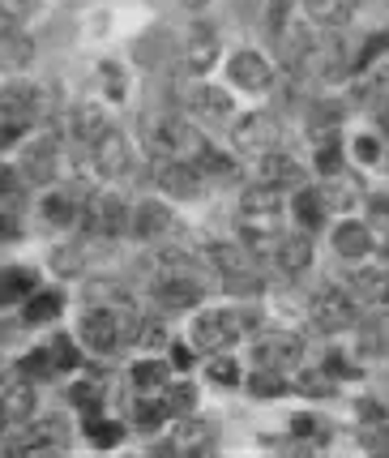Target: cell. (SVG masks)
Here are the masks:
<instances>
[{
    "mask_svg": "<svg viewBox=\"0 0 389 458\" xmlns=\"http://www.w3.org/2000/svg\"><path fill=\"white\" fill-rule=\"evenodd\" d=\"M141 138H146V146L155 155H197L206 146L193 124L172 120V116H146L141 120Z\"/></svg>",
    "mask_w": 389,
    "mask_h": 458,
    "instance_id": "1",
    "label": "cell"
},
{
    "mask_svg": "<svg viewBox=\"0 0 389 458\" xmlns=\"http://www.w3.org/2000/svg\"><path fill=\"white\" fill-rule=\"evenodd\" d=\"M232 141L249 155H266V150L278 146V124L266 112H249V116H240L232 124Z\"/></svg>",
    "mask_w": 389,
    "mask_h": 458,
    "instance_id": "2",
    "label": "cell"
},
{
    "mask_svg": "<svg viewBox=\"0 0 389 458\" xmlns=\"http://www.w3.org/2000/svg\"><path fill=\"white\" fill-rule=\"evenodd\" d=\"M210 266L227 279L232 292H257L253 261L244 258V249H235V244H210Z\"/></svg>",
    "mask_w": 389,
    "mask_h": 458,
    "instance_id": "3",
    "label": "cell"
},
{
    "mask_svg": "<svg viewBox=\"0 0 389 458\" xmlns=\"http://www.w3.org/2000/svg\"><path fill=\"white\" fill-rule=\"evenodd\" d=\"M312 321H317V330H351L355 326V304H351L347 292H338V287H326V292H317L312 300Z\"/></svg>",
    "mask_w": 389,
    "mask_h": 458,
    "instance_id": "4",
    "label": "cell"
},
{
    "mask_svg": "<svg viewBox=\"0 0 389 458\" xmlns=\"http://www.w3.org/2000/svg\"><path fill=\"white\" fill-rule=\"evenodd\" d=\"M35 116H39V90L30 81H9L0 90V120H9L13 129H26Z\"/></svg>",
    "mask_w": 389,
    "mask_h": 458,
    "instance_id": "5",
    "label": "cell"
},
{
    "mask_svg": "<svg viewBox=\"0 0 389 458\" xmlns=\"http://www.w3.org/2000/svg\"><path fill=\"white\" fill-rule=\"evenodd\" d=\"M90 146H95L90 155H95L98 176H124V172H129V138H124V133L107 129V133H98Z\"/></svg>",
    "mask_w": 389,
    "mask_h": 458,
    "instance_id": "6",
    "label": "cell"
},
{
    "mask_svg": "<svg viewBox=\"0 0 389 458\" xmlns=\"http://www.w3.org/2000/svg\"><path fill=\"white\" fill-rule=\"evenodd\" d=\"M120 335H124V326H120V318L107 313V309H90V313L81 318V339H86V347H95L98 356H103V352H116Z\"/></svg>",
    "mask_w": 389,
    "mask_h": 458,
    "instance_id": "7",
    "label": "cell"
},
{
    "mask_svg": "<svg viewBox=\"0 0 389 458\" xmlns=\"http://www.w3.org/2000/svg\"><path fill=\"white\" fill-rule=\"evenodd\" d=\"M21 180L26 184H52L56 180V141L39 138L26 146V155H21Z\"/></svg>",
    "mask_w": 389,
    "mask_h": 458,
    "instance_id": "8",
    "label": "cell"
},
{
    "mask_svg": "<svg viewBox=\"0 0 389 458\" xmlns=\"http://www.w3.org/2000/svg\"><path fill=\"white\" fill-rule=\"evenodd\" d=\"M227 78L240 90H266L270 86V64H266V56H257V52H235L232 64H227Z\"/></svg>",
    "mask_w": 389,
    "mask_h": 458,
    "instance_id": "9",
    "label": "cell"
},
{
    "mask_svg": "<svg viewBox=\"0 0 389 458\" xmlns=\"http://www.w3.org/2000/svg\"><path fill=\"white\" fill-rule=\"evenodd\" d=\"M90 227L103 232V236H120V232L133 227V215L120 198H95L90 201Z\"/></svg>",
    "mask_w": 389,
    "mask_h": 458,
    "instance_id": "10",
    "label": "cell"
},
{
    "mask_svg": "<svg viewBox=\"0 0 389 458\" xmlns=\"http://www.w3.org/2000/svg\"><path fill=\"white\" fill-rule=\"evenodd\" d=\"M300 356H304V343L295 335H266V339H257L261 369H283V364H295Z\"/></svg>",
    "mask_w": 389,
    "mask_h": 458,
    "instance_id": "11",
    "label": "cell"
},
{
    "mask_svg": "<svg viewBox=\"0 0 389 458\" xmlns=\"http://www.w3.org/2000/svg\"><path fill=\"white\" fill-rule=\"evenodd\" d=\"M235 330H240V318H232V313H201L193 321L197 347H223L235 339Z\"/></svg>",
    "mask_w": 389,
    "mask_h": 458,
    "instance_id": "12",
    "label": "cell"
},
{
    "mask_svg": "<svg viewBox=\"0 0 389 458\" xmlns=\"http://www.w3.org/2000/svg\"><path fill=\"white\" fill-rule=\"evenodd\" d=\"M158 184H163L172 198H197L201 172H197L193 163H158Z\"/></svg>",
    "mask_w": 389,
    "mask_h": 458,
    "instance_id": "13",
    "label": "cell"
},
{
    "mask_svg": "<svg viewBox=\"0 0 389 458\" xmlns=\"http://www.w3.org/2000/svg\"><path fill=\"white\" fill-rule=\"evenodd\" d=\"M155 300L163 309H193L197 300H201V283L184 279V275H167V279L155 287Z\"/></svg>",
    "mask_w": 389,
    "mask_h": 458,
    "instance_id": "14",
    "label": "cell"
},
{
    "mask_svg": "<svg viewBox=\"0 0 389 458\" xmlns=\"http://www.w3.org/2000/svg\"><path fill=\"white\" fill-rule=\"evenodd\" d=\"M368 249H372V232H368V223L347 219V223H338V227H334V253H338V258L355 261V258H364Z\"/></svg>",
    "mask_w": 389,
    "mask_h": 458,
    "instance_id": "15",
    "label": "cell"
},
{
    "mask_svg": "<svg viewBox=\"0 0 389 458\" xmlns=\"http://www.w3.org/2000/svg\"><path fill=\"white\" fill-rule=\"evenodd\" d=\"M35 411V394H30V386H0V424H9V428H18L26 424Z\"/></svg>",
    "mask_w": 389,
    "mask_h": 458,
    "instance_id": "16",
    "label": "cell"
},
{
    "mask_svg": "<svg viewBox=\"0 0 389 458\" xmlns=\"http://www.w3.org/2000/svg\"><path fill=\"white\" fill-rule=\"evenodd\" d=\"M309 261H312V249H309V240H304V236L274 240V266H278L283 275H300Z\"/></svg>",
    "mask_w": 389,
    "mask_h": 458,
    "instance_id": "17",
    "label": "cell"
},
{
    "mask_svg": "<svg viewBox=\"0 0 389 458\" xmlns=\"http://www.w3.org/2000/svg\"><path fill=\"white\" fill-rule=\"evenodd\" d=\"M261 180L274 184V189H283V184H304V172H300V163L287 159V155H278V150H266L261 155Z\"/></svg>",
    "mask_w": 389,
    "mask_h": 458,
    "instance_id": "18",
    "label": "cell"
},
{
    "mask_svg": "<svg viewBox=\"0 0 389 458\" xmlns=\"http://www.w3.org/2000/svg\"><path fill=\"white\" fill-rule=\"evenodd\" d=\"M172 227V210L163 206V201H141L133 210V232L146 240H158L163 232Z\"/></svg>",
    "mask_w": 389,
    "mask_h": 458,
    "instance_id": "19",
    "label": "cell"
},
{
    "mask_svg": "<svg viewBox=\"0 0 389 458\" xmlns=\"http://www.w3.org/2000/svg\"><path fill=\"white\" fill-rule=\"evenodd\" d=\"M244 219H274L278 215V189L274 184H253V189H244Z\"/></svg>",
    "mask_w": 389,
    "mask_h": 458,
    "instance_id": "20",
    "label": "cell"
},
{
    "mask_svg": "<svg viewBox=\"0 0 389 458\" xmlns=\"http://www.w3.org/2000/svg\"><path fill=\"white\" fill-rule=\"evenodd\" d=\"M304 9L317 26H347L355 13V0H304Z\"/></svg>",
    "mask_w": 389,
    "mask_h": 458,
    "instance_id": "21",
    "label": "cell"
},
{
    "mask_svg": "<svg viewBox=\"0 0 389 458\" xmlns=\"http://www.w3.org/2000/svg\"><path fill=\"white\" fill-rule=\"evenodd\" d=\"M274 43L283 47V60H287L292 69H300V64H304V60L317 52V47H312V35L304 30V26H287V30H283V35H278Z\"/></svg>",
    "mask_w": 389,
    "mask_h": 458,
    "instance_id": "22",
    "label": "cell"
},
{
    "mask_svg": "<svg viewBox=\"0 0 389 458\" xmlns=\"http://www.w3.org/2000/svg\"><path fill=\"white\" fill-rule=\"evenodd\" d=\"M60 292H30L26 296V313H21V321L26 326H43V321H56L60 318Z\"/></svg>",
    "mask_w": 389,
    "mask_h": 458,
    "instance_id": "23",
    "label": "cell"
},
{
    "mask_svg": "<svg viewBox=\"0 0 389 458\" xmlns=\"http://www.w3.org/2000/svg\"><path fill=\"white\" fill-rule=\"evenodd\" d=\"M189 103H193L201 116H215V120L232 116V95H227V90H215V86H197L193 95H189Z\"/></svg>",
    "mask_w": 389,
    "mask_h": 458,
    "instance_id": "24",
    "label": "cell"
},
{
    "mask_svg": "<svg viewBox=\"0 0 389 458\" xmlns=\"http://www.w3.org/2000/svg\"><path fill=\"white\" fill-rule=\"evenodd\" d=\"M215 64V39H210V30H197L193 43L184 47V69L189 73H206Z\"/></svg>",
    "mask_w": 389,
    "mask_h": 458,
    "instance_id": "25",
    "label": "cell"
},
{
    "mask_svg": "<svg viewBox=\"0 0 389 458\" xmlns=\"http://www.w3.org/2000/svg\"><path fill=\"white\" fill-rule=\"evenodd\" d=\"M30 287H35V275H30V270H4V266H0V304L26 300Z\"/></svg>",
    "mask_w": 389,
    "mask_h": 458,
    "instance_id": "26",
    "label": "cell"
},
{
    "mask_svg": "<svg viewBox=\"0 0 389 458\" xmlns=\"http://www.w3.org/2000/svg\"><path fill=\"white\" fill-rule=\"evenodd\" d=\"M133 386L137 390H167V364H163V360H141V364H133Z\"/></svg>",
    "mask_w": 389,
    "mask_h": 458,
    "instance_id": "27",
    "label": "cell"
},
{
    "mask_svg": "<svg viewBox=\"0 0 389 458\" xmlns=\"http://www.w3.org/2000/svg\"><path fill=\"white\" fill-rule=\"evenodd\" d=\"M73 133H78L81 141H95L98 133H107V116H103L98 107H78V112H73Z\"/></svg>",
    "mask_w": 389,
    "mask_h": 458,
    "instance_id": "28",
    "label": "cell"
},
{
    "mask_svg": "<svg viewBox=\"0 0 389 458\" xmlns=\"http://www.w3.org/2000/svg\"><path fill=\"white\" fill-rule=\"evenodd\" d=\"M295 215H300L304 227H321V223H326V201H321V193L300 189V198H295Z\"/></svg>",
    "mask_w": 389,
    "mask_h": 458,
    "instance_id": "29",
    "label": "cell"
},
{
    "mask_svg": "<svg viewBox=\"0 0 389 458\" xmlns=\"http://www.w3.org/2000/svg\"><path fill=\"white\" fill-rule=\"evenodd\" d=\"M21 21H26V0H0V39L18 35Z\"/></svg>",
    "mask_w": 389,
    "mask_h": 458,
    "instance_id": "30",
    "label": "cell"
},
{
    "mask_svg": "<svg viewBox=\"0 0 389 458\" xmlns=\"http://www.w3.org/2000/svg\"><path fill=\"white\" fill-rule=\"evenodd\" d=\"M292 13H295V0H270V9H266V30H270V39H278V35L287 30Z\"/></svg>",
    "mask_w": 389,
    "mask_h": 458,
    "instance_id": "31",
    "label": "cell"
},
{
    "mask_svg": "<svg viewBox=\"0 0 389 458\" xmlns=\"http://www.w3.org/2000/svg\"><path fill=\"white\" fill-rule=\"evenodd\" d=\"M197 172H210V176H235V163L223 159V155L210 150V146H201V150H197Z\"/></svg>",
    "mask_w": 389,
    "mask_h": 458,
    "instance_id": "32",
    "label": "cell"
},
{
    "mask_svg": "<svg viewBox=\"0 0 389 458\" xmlns=\"http://www.w3.org/2000/svg\"><path fill=\"white\" fill-rule=\"evenodd\" d=\"M86 437H90V445H120V437H124V428L120 424H112V420H90V428H86Z\"/></svg>",
    "mask_w": 389,
    "mask_h": 458,
    "instance_id": "33",
    "label": "cell"
},
{
    "mask_svg": "<svg viewBox=\"0 0 389 458\" xmlns=\"http://www.w3.org/2000/svg\"><path fill=\"white\" fill-rule=\"evenodd\" d=\"M355 292H359V300H368V304L385 300L389 296L385 275H376V270H368V275H355Z\"/></svg>",
    "mask_w": 389,
    "mask_h": 458,
    "instance_id": "34",
    "label": "cell"
},
{
    "mask_svg": "<svg viewBox=\"0 0 389 458\" xmlns=\"http://www.w3.org/2000/svg\"><path fill=\"white\" fill-rule=\"evenodd\" d=\"M47 356H52V364H56V369H78V364H81L78 347H73L69 339H52V343H47Z\"/></svg>",
    "mask_w": 389,
    "mask_h": 458,
    "instance_id": "35",
    "label": "cell"
},
{
    "mask_svg": "<svg viewBox=\"0 0 389 458\" xmlns=\"http://www.w3.org/2000/svg\"><path fill=\"white\" fill-rule=\"evenodd\" d=\"M249 386H253V394H261V399H278V394H283V377H278L274 369L253 373V377H249Z\"/></svg>",
    "mask_w": 389,
    "mask_h": 458,
    "instance_id": "36",
    "label": "cell"
},
{
    "mask_svg": "<svg viewBox=\"0 0 389 458\" xmlns=\"http://www.w3.org/2000/svg\"><path fill=\"white\" fill-rule=\"evenodd\" d=\"M43 215H47V223H56V227H69V223H73V201L69 198H47L43 201Z\"/></svg>",
    "mask_w": 389,
    "mask_h": 458,
    "instance_id": "37",
    "label": "cell"
},
{
    "mask_svg": "<svg viewBox=\"0 0 389 458\" xmlns=\"http://www.w3.org/2000/svg\"><path fill=\"white\" fill-rule=\"evenodd\" d=\"M295 390H304V394H334V381H330V373H300V386Z\"/></svg>",
    "mask_w": 389,
    "mask_h": 458,
    "instance_id": "38",
    "label": "cell"
},
{
    "mask_svg": "<svg viewBox=\"0 0 389 458\" xmlns=\"http://www.w3.org/2000/svg\"><path fill=\"white\" fill-rule=\"evenodd\" d=\"M4 47H9V52H0V60H9V64L30 60V39H21V30L18 35H4Z\"/></svg>",
    "mask_w": 389,
    "mask_h": 458,
    "instance_id": "39",
    "label": "cell"
},
{
    "mask_svg": "<svg viewBox=\"0 0 389 458\" xmlns=\"http://www.w3.org/2000/svg\"><path fill=\"white\" fill-rule=\"evenodd\" d=\"M167 420V403H137V424L141 428H155Z\"/></svg>",
    "mask_w": 389,
    "mask_h": 458,
    "instance_id": "40",
    "label": "cell"
},
{
    "mask_svg": "<svg viewBox=\"0 0 389 458\" xmlns=\"http://www.w3.org/2000/svg\"><path fill=\"white\" fill-rule=\"evenodd\" d=\"M26 373H30V377H52V373H56V364H52V356H47V347L26 356Z\"/></svg>",
    "mask_w": 389,
    "mask_h": 458,
    "instance_id": "41",
    "label": "cell"
},
{
    "mask_svg": "<svg viewBox=\"0 0 389 458\" xmlns=\"http://www.w3.org/2000/svg\"><path fill=\"white\" fill-rule=\"evenodd\" d=\"M52 270H56V275H78V270H81L78 249H60L56 258H52Z\"/></svg>",
    "mask_w": 389,
    "mask_h": 458,
    "instance_id": "42",
    "label": "cell"
},
{
    "mask_svg": "<svg viewBox=\"0 0 389 458\" xmlns=\"http://www.w3.org/2000/svg\"><path fill=\"white\" fill-rule=\"evenodd\" d=\"M210 377H215L218 386H235V381H240V369H235L232 360H215V364H210Z\"/></svg>",
    "mask_w": 389,
    "mask_h": 458,
    "instance_id": "43",
    "label": "cell"
},
{
    "mask_svg": "<svg viewBox=\"0 0 389 458\" xmlns=\"http://www.w3.org/2000/svg\"><path fill=\"white\" fill-rule=\"evenodd\" d=\"M18 180H21V172H13V167H0V198H4V201L18 198Z\"/></svg>",
    "mask_w": 389,
    "mask_h": 458,
    "instance_id": "44",
    "label": "cell"
},
{
    "mask_svg": "<svg viewBox=\"0 0 389 458\" xmlns=\"http://www.w3.org/2000/svg\"><path fill=\"white\" fill-rule=\"evenodd\" d=\"M368 219L389 227V198H368Z\"/></svg>",
    "mask_w": 389,
    "mask_h": 458,
    "instance_id": "45",
    "label": "cell"
},
{
    "mask_svg": "<svg viewBox=\"0 0 389 458\" xmlns=\"http://www.w3.org/2000/svg\"><path fill=\"white\" fill-rule=\"evenodd\" d=\"M355 155H359V163H376L381 159V146H376L372 138H359L355 141Z\"/></svg>",
    "mask_w": 389,
    "mask_h": 458,
    "instance_id": "46",
    "label": "cell"
},
{
    "mask_svg": "<svg viewBox=\"0 0 389 458\" xmlns=\"http://www.w3.org/2000/svg\"><path fill=\"white\" fill-rule=\"evenodd\" d=\"M73 403L90 411V407H98V390H95V386H73Z\"/></svg>",
    "mask_w": 389,
    "mask_h": 458,
    "instance_id": "47",
    "label": "cell"
},
{
    "mask_svg": "<svg viewBox=\"0 0 389 458\" xmlns=\"http://www.w3.org/2000/svg\"><path fill=\"white\" fill-rule=\"evenodd\" d=\"M193 407V394H189V386H175L172 403H167V411H189Z\"/></svg>",
    "mask_w": 389,
    "mask_h": 458,
    "instance_id": "48",
    "label": "cell"
},
{
    "mask_svg": "<svg viewBox=\"0 0 389 458\" xmlns=\"http://www.w3.org/2000/svg\"><path fill=\"white\" fill-rule=\"evenodd\" d=\"M18 236H21V227L13 223V215H4V210H0V240H18Z\"/></svg>",
    "mask_w": 389,
    "mask_h": 458,
    "instance_id": "49",
    "label": "cell"
},
{
    "mask_svg": "<svg viewBox=\"0 0 389 458\" xmlns=\"http://www.w3.org/2000/svg\"><path fill=\"white\" fill-rule=\"evenodd\" d=\"M385 43H389V35H385V30H381V35H372V39L364 43V56H359V60H372V56H381V47H385Z\"/></svg>",
    "mask_w": 389,
    "mask_h": 458,
    "instance_id": "50",
    "label": "cell"
},
{
    "mask_svg": "<svg viewBox=\"0 0 389 458\" xmlns=\"http://www.w3.org/2000/svg\"><path fill=\"white\" fill-rule=\"evenodd\" d=\"M321 172H338V150H334V146L321 150Z\"/></svg>",
    "mask_w": 389,
    "mask_h": 458,
    "instance_id": "51",
    "label": "cell"
},
{
    "mask_svg": "<svg viewBox=\"0 0 389 458\" xmlns=\"http://www.w3.org/2000/svg\"><path fill=\"white\" fill-rule=\"evenodd\" d=\"M18 133H21V129H13L9 120H0V146H9V141H18Z\"/></svg>",
    "mask_w": 389,
    "mask_h": 458,
    "instance_id": "52",
    "label": "cell"
},
{
    "mask_svg": "<svg viewBox=\"0 0 389 458\" xmlns=\"http://www.w3.org/2000/svg\"><path fill=\"white\" fill-rule=\"evenodd\" d=\"M172 360H175V364H180V369H189V364H193V356H189L184 347H175V352H172Z\"/></svg>",
    "mask_w": 389,
    "mask_h": 458,
    "instance_id": "53",
    "label": "cell"
},
{
    "mask_svg": "<svg viewBox=\"0 0 389 458\" xmlns=\"http://www.w3.org/2000/svg\"><path fill=\"white\" fill-rule=\"evenodd\" d=\"M210 0H184V9H206Z\"/></svg>",
    "mask_w": 389,
    "mask_h": 458,
    "instance_id": "54",
    "label": "cell"
},
{
    "mask_svg": "<svg viewBox=\"0 0 389 458\" xmlns=\"http://www.w3.org/2000/svg\"><path fill=\"white\" fill-rule=\"evenodd\" d=\"M381 124H385V129H389V103H385V107H381Z\"/></svg>",
    "mask_w": 389,
    "mask_h": 458,
    "instance_id": "55",
    "label": "cell"
}]
</instances>
